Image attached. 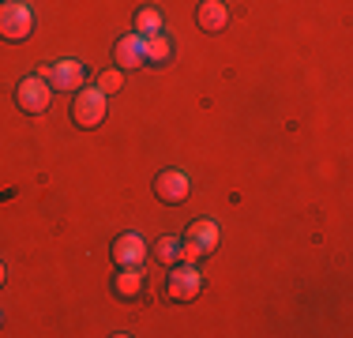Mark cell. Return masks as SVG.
I'll list each match as a JSON object with an SVG mask.
<instances>
[{"mask_svg":"<svg viewBox=\"0 0 353 338\" xmlns=\"http://www.w3.org/2000/svg\"><path fill=\"white\" fill-rule=\"evenodd\" d=\"M218 237H222V230H218V222H211V218L192 222L181 237V259L184 264H196L199 256H211L218 248Z\"/></svg>","mask_w":353,"mask_h":338,"instance_id":"1","label":"cell"},{"mask_svg":"<svg viewBox=\"0 0 353 338\" xmlns=\"http://www.w3.org/2000/svg\"><path fill=\"white\" fill-rule=\"evenodd\" d=\"M34 34V12L23 0H0V38L4 41H27Z\"/></svg>","mask_w":353,"mask_h":338,"instance_id":"2","label":"cell"},{"mask_svg":"<svg viewBox=\"0 0 353 338\" xmlns=\"http://www.w3.org/2000/svg\"><path fill=\"white\" fill-rule=\"evenodd\" d=\"M72 121L79 124L83 132H90V128H98V124L105 121V95L98 87H90V90H75V98H72Z\"/></svg>","mask_w":353,"mask_h":338,"instance_id":"3","label":"cell"},{"mask_svg":"<svg viewBox=\"0 0 353 338\" xmlns=\"http://www.w3.org/2000/svg\"><path fill=\"white\" fill-rule=\"evenodd\" d=\"M199 290H203V275L192 264H173L170 278H165V297L184 304V301H196Z\"/></svg>","mask_w":353,"mask_h":338,"instance_id":"4","label":"cell"},{"mask_svg":"<svg viewBox=\"0 0 353 338\" xmlns=\"http://www.w3.org/2000/svg\"><path fill=\"white\" fill-rule=\"evenodd\" d=\"M49 101H53V87L41 75H23L19 87H15V106L23 113H46Z\"/></svg>","mask_w":353,"mask_h":338,"instance_id":"5","label":"cell"},{"mask_svg":"<svg viewBox=\"0 0 353 338\" xmlns=\"http://www.w3.org/2000/svg\"><path fill=\"white\" fill-rule=\"evenodd\" d=\"M41 79L49 83L53 90H79L83 79H87V68H83L75 57H61V61H53L49 68H41Z\"/></svg>","mask_w":353,"mask_h":338,"instance_id":"6","label":"cell"},{"mask_svg":"<svg viewBox=\"0 0 353 338\" xmlns=\"http://www.w3.org/2000/svg\"><path fill=\"white\" fill-rule=\"evenodd\" d=\"M188 192H192V181H188L184 169H162V173L154 177V196L162 203H170V207L173 203H184Z\"/></svg>","mask_w":353,"mask_h":338,"instance_id":"7","label":"cell"},{"mask_svg":"<svg viewBox=\"0 0 353 338\" xmlns=\"http://www.w3.org/2000/svg\"><path fill=\"white\" fill-rule=\"evenodd\" d=\"M147 259V241L139 233H121L113 241V264L117 267H139Z\"/></svg>","mask_w":353,"mask_h":338,"instance_id":"8","label":"cell"},{"mask_svg":"<svg viewBox=\"0 0 353 338\" xmlns=\"http://www.w3.org/2000/svg\"><path fill=\"white\" fill-rule=\"evenodd\" d=\"M113 61H117L121 72H132V68L147 64V57H143V34H124V38H117Z\"/></svg>","mask_w":353,"mask_h":338,"instance_id":"9","label":"cell"},{"mask_svg":"<svg viewBox=\"0 0 353 338\" xmlns=\"http://www.w3.org/2000/svg\"><path fill=\"white\" fill-rule=\"evenodd\" d=\"M196 23H199V30H207V34H222L225 23H230V8H225V0H199Z\"/></svg>","mask_w":353,"mask_h":338,"instance_id":"10","label":"cell"},{"mask_svg":"<svg viewBox=\"0 0 353 338\" xmlns=\"http://www.w3.org/2000/svg\"><path fill=\"white\" fill-rule=\"evenodd\" d=\"M113 293H117V297H124V301L139 297V293H143V270L139 267H121V270H117V278H113Z\"/></svg>","mask_w":353,"mask_h":338,"instance_id":"11","label":"cell"},{"mask_svg":"<svg viewBox=\"0 0 353 338\" xmlns=\"http://www.w3.org/2000/svg\"><path fill=\"white\" fill-rule=\"evenodd\" d=\"M150 256L158 259L162 267H173V264H181V237H158L154 241V248H150Z\"/></svg>","mask_w":353,"mask_h":338,"instance_id":"12","label":"cell"},{"mask_svg":"<svg viewBox=\"0 0 353 338\" xmlns=\"http://www.w3.org/2000/svg\"><path fill=\"white\" fill-rule=\"evenodd\" d=\"M170 53H173V46H170V38H165L162 30L150 34V38H143V57H147L150 64H165Z\"/></svg>","mask_w":353,"mask_h":338,"instance_id":"13","label":"cell"},{"mask_svg":"<svg viewBox=\"0 0 353 338\" xmlns=\"http://www.w3.org/2000/svg\"><path fill=\"white\" fill-rule=\"evenodd\" d=\"M162 12H158V8H139L136 12V19H132V30L136 34H143V38H150V34H158L162 30Z\"/></svg>","mask_w":353,"mask_h":338,"instance_id":"14","label":"cell"},{"mask_svg":"<svg viewBox=\"0 0 353 338\" xmlns=\"http://www.w3.org/2000/svg\"><path fill=\"white\" fill-rule=\"evenodd\" d=\"M102 95H117V90H124V72L121 68H109V72L98 75V83H94Z\"/></svg>","mask_w":353,"mask_h":338,"instance_id":"15","label":"cell"},{"mask_svg":"<svg viewBox=\"0 0 353 338\" xmlns=\"http://www.w3.org/2000/svg\"><path fill=\"white\" fill-rule=\"evenodd\" d=\"M4 278H8V270H4V264H0V286H4Z\"/></svg>","mask_w":353,"mask_h":338,"instance_id":"16","label":"cell"}]
</instances>
